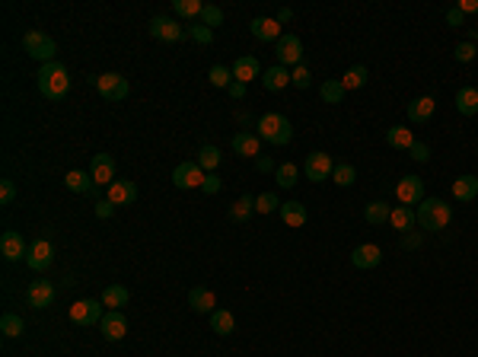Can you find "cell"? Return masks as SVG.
I'll use <instances>...</instances> for the list:
<instances>
[{
  "mask_svg": "<svg viewBox=\"0 0 478 357\" xmlns=\"http://www.w3.org/2000/svg\"><path fill=\"white\" fill-rule=\"evenodd\" d=\"M281 220L287 223V227H303V223L309 220L306 204H300V201H284L281 204Z\"/></svg>",
  "mask_w": 478,
  "mask_h": 357,
  "instance_id": "obj_26",
  "label": "cell"
},
{
  "mask_svg": "<svg viewBox=\"0 0 478 357\" xmlns=\"http://www.w3.org/2000/svg\"><path fill=\"white\" fill-rule=\"evenodd\" d=\"M64 185H67L71 191H77V195H89V191L96 189L93 175L83 173V169H71V173H67V179H64Z\"/></svg>",
  "mask_w": 478,
  "mask_h": 357,
  "instance_id": "obj_28",
  "label": "cell"
},
{
  "mask_svg": "<svg viewBox=\"0 0 478 357\" xmlns=\"http://www.w3.org/2000/svg\"><path fill=\"white\" fill-rule=\"evenodd\" d=\"M255 169H259V173H271V169H275V163H271L268 157H259V159H255Z\"/></svg>",
  "mask_w": 478,
  "mask_h": 357,
  "instance_id": "obj_56",
  "label": "cell"
},
{
  "mask_svg": "<svg viewBox=\"0 0 478 357\" xmlns=\"http://www.w3.org/2000/svg\"><path fill=\"white\" fill-rule=\"evenodd\" d=\"M249 32L255 35L259 42H278L284 35L281 32V23H278L275 16H255L249 23Z\"/></svg>",
  "mask_w": 478,
  "mask_h": 357,
  "instance_id": "obj_16",
  "label": "cell"
},
{
  "mask_svg": "<svg viewBox=\"0 0 478 357\" xmlns=\"http://www.w3.org/2000/svg\"><path fill=\"white\" fill-rule=\"evenodd\" d=\"M379 262H383V249H379L377 243H364V246H357L351 252V265L354 268H361V271L377 268Z\"/></svg>",
  "mask_w": 478,
  "mask_h": 357,
  "instance_id": "obj_17",
  "label": "cell"
},
{
  "mask_svg": "<svg viewBox=\"0 0 478 357\" xmlns=\"http://www.w3.org/2000/svg\"><path fill=\"white\" fill-rule=\"evenodd\" d=\"M112 214H115V204H112L109 198H105V201H96V217H99V220H109Z\"/></svg>",
  "mask_w": 478,
  "mask_h": 357,
  "instance_id": "obj_51",
  "label": "cell"
},
{
  "mask_svg": "<svg viewBox=\"0 0 478 357\" xmlns=\"http://www.w3.org/2000/svg\"><path fill=\"white\" fill-rule=\"evenodd\" d=\"M0 332L7 335V338H19V335L26 332V322L16 313H3V319H0Z\"/></svg>",
  "mask_w": 478,
  "mask_h": 357,
  "instance_id": "obj_37",
  "label": "cell"
},
{
  "mask_svg": "<svg viewBox=\"0 0 478 357\" xmlns=\"http://www.w3.org/2000/svg\"><path fill=\"white\" fill-rule=\"evenodd\" d=\"M220 185H223V182H220V175L207 173V175H204V182H201V191H204V195H217Z\"/></svg>",
  "mask_w": 478,
  "mask_h": 357,
  "instance_id": "obj_49",
  "label": "cell"
},
{
  "mask_svg": "<svg viewBox=\"0 0 478 357\" xmlns=\"http://www.w3.org/2000/svg\"><path fill=\"white\" fill-rule=\"evenodd\" d=\"M370 71L364 67V64H354V67H348L345 77H341V83H345V89H361L364 83H367Z\"/></svg>",
  "mask_w": 478,
  "mask_h": 357,
  "instance_id": "obj_35",
  "label": "cell"
},
{
  "mask_svg": "<svg viewBox=\"0 0 478 357\" xmlns=\"http://www.w3.org/2000/svg\"><path fill=\"white\" fill-rule=\"evenodd\" d=\"M447 23L453 26V29H456V26H463V23H466V13H463L459 7H450V10H447Z\"/></svg>",
  "mask_w": 478,
  "mask_h": 357,
  "instance_id": "obj_52",
  "label": "cell"
},
{
  "mask_svg": "<svg viewBox=\"0 0 478 357\" xmlns=\"http://www.w3.org/2000/svg\"><path fill=\"white\" fill-rule=\"evenodd\" d=\"M389 223L395 227V230L405 236V233H411V227H415V211L411 207H405V204H399V207H392V214H389Z\"/></svg>",
  "mask_w": 478,
  "mask_h": 357,
  "instance_id": "obj_29",
  "label": "cell"
},
{
  "mask_svg": "<svg viewBox=\"0 0 478 357\" xmlns=\"http://www.w3.org/2000/svg\"><path fill=\"white\" fill-rule=\"evenodd\" d=\"M207 80H211V87L230 89V83H233V67H223V64H214V67H211V73H207Z\"/></svg>",
  "mask_w": 478,
  "mask_h": 357,
  "instance_id": "obj_41",
  "label": "cell"
},
{
  "mask_svg": "<svg viewBox=\"0 0 478 357\" xmlns=\"http://www.w3.org/2000/svg\"><path fill=\"white\" fill-rule=\"evenodd\" d=\"M421 246V233H405L402 236V249H418Z\"/></svg>",
  "mask_w": 478,
  "mask_h": 357,
  "instance_id": "obj_53",
  "label": "cell"
},
{
  "mask_svg": "<svg viewBox=\"0 0 478 357\" xmlns=\"http://www.w3.org/2000/svg\"><path fill=\"white\" fill-rule=\"evenodd\" d=\"M147 29H150V35L160 42H179L182 35H185V29H182L179 23H173V16H153L147 23Z\"/></svg>",
  "mask_w": 478,
  "mask_h": 357,
  "instance_id": "obj_11",
  "label": "cell"
},
{
  "mask_svg": "<svg viewBox=\"0 0 478 357\" xmlns=\"http://www.w3.org/2000/svg\"><path fill=\"white\" fill-rule=\"evenodd\" d=\"M278 23H290V19H293V10L290 7H284V10H278V16H275Z\"/></svg>",
  "mask_w": 478,
  "mask_h": 357,
  "instance_id": "obj_57",
  "label": "cell"
},
{
  "mask_svg": "<svg viewBox=\"0 0 478 357\" xmlns=\"http://www.w3.org/2000/svg\"><path fill=\"white\" fill-rule=\"evenodd\" d=\"M386 143H389L392 150H411V143H415V134H411V128H389L386 131Z\"/></svg>",
  "mask_w": 478,
  "mask_h": 357,
  "instance_id": "obj_27",
  "label": "cell"
},
{
  "mask_svg": "<svg viewBox=\"0 0 478 357\" xmlns=\"http://www.w3.org/2000/svg\"><path fill=\"white\" fill-rule=\"evenodd\" d=\"M275 179H278V185H281V189H293V185H297V179H300V169L293 166V163H281V166L275 169Z\"/></svg>",
  "mask_w": 478,
  "mask_h": 357,
  "instance_id": "obj_40",
  "label": "cell"
},
{
  "mask_svg": "<svg viewBox=\"0 0 478 357\" xmlns=\"http://www.w3.org/2000/svg\"><path fill=\"white\" fill-rule=\"evenodd\" d=\"M128 287H121V284H109L105 287V290H102V306H109V310H121V306H125L128 303Z\"/></svg>",
  "mask_w": 478,
  "mask_h": 357,
  "instance_id": "obj_30",
  "label": "cell"
},
{
  "mask_svg": "<svg viewBox=\"0 0 478 357\" xmlns=\"http://www.w3.org/2000/svg\"><path fill=\"white\" fill-rule=\"evenodd\" d=\"M255 211H259V214H275V211H281V201H278L275 191L259 195V198H255Z\"/></svg>",
  "mask_w": 478,
  "mask_h": 357,
  "instance_id": "obj_43",
  "label": "cell"
},
{
  "mask_svg": "<svg viewBox=\"0 0 478 357\" xmlns=\"http://www.w3.org/2000/svg\"><path fill=\"white\" fill-rule=\"evenodd\" d=\"M233 150L239 153V157H262V137L259 134H249V131H239V134H233Z\"/></svg>",
  "mask_w": 478,
  "mask_h": 357,
  "instance_id": "obj_22",
  "label": "cell"
},
{
  "mask_svg": "<svg viewBox=\"0 0 478 357\" xmlns=\"http://www.w3.org/2000/svg\"><path fill=\"white\" fill-rule=\"evenodd\" d=\"M456 109L459 115H478V89L475 87H463L456 93Z\"/></svg>",
  "mask_w": 478,
  "mask_h": 357,
  "instance_id": "obj_31",
  "label": "cell"
},
{
  "mask_svg": "<svg viewBox=\"0 0 478 357\" xmlns=\"http://www.w3.org/2000/svg\"><path fill=\"white\" fill-rule=\"evenodd\" d=\"M105 310H102V303L96 300H77L71 306V322L74 326H99Z\"/></svg>",
  "mask_w": 478,
  "mask_h": 357,
  "instance_id": "obj_9",
  "label": "cell"
},
{
  "mask_svg": "<svg viewBox=\"0 0 478 357\" xmlns=\"http://www.w3.org/2000/svg\"><path fill=\"white\" fill-rule=\"evenodd\" d=\"M39 93L51 103L64 99V96L71 93V77H67V67L58 61H48L39 67Z\"/></svg>",
  "mask_w": 478,
  "mask_h": 357,
  "instance_id": "obj_2",
  "label": "cell"
},
{
  "mask_svg": "<svg viewBox=\"0 0 478 357\" xmlns=\"http://www.w3.org/2000/svg\"><path fill=\"white\" fill-rule=\"evenodd\" d=\"M0 255H3L7 262H19V259L29 255V246H26V239L16 230H7L3 236H0Z\"/></svg>",
  "mask_w": 478,
  "mask_h": 357,
  "instance_id": "obj_15",
  "label": "cell"
},
{
  "mask_svg": "<svg viewBox=\"0 0 478 357\" xmlns=\"http://www.w3.org/2000/svg\"><path fill=\"white\" fill-rule=\"evenodd\" d=\"M220 23H223V10L214 7V3H204V10H201V26H207V29H217Z\"/></svg>",
  "mask_w": 478,
  "mask_h": 357,
  "instance_id": "obj_44",
  "label": "cell"
},
{
  "mask_svg": "<svg viewBox=\"0 0 478 357\" xmlns=\"http://www.w3.org/2000/svg\"><path fill=\"white\" fill-rule=\"evenodd\" d=\"M185 35H189V39H195L198 45H211V42H214V29H207V26H201V23L189 26V29H185Z\"/></svg>",
  "mask_w": 478,
  "mask_h": 357,
  "instance_id": "obj_45",
  "label": "cell"
},
{
  "mask_svg": "<svg viewBox=\"0 0 478 357\" xmlns=\"http://www.w3.org/2000/svg\"><path fill=\"white\" fill-rule=\"evenodd\" d=\"M475 55H478L475 42H459V45H456V51H453V58H456L459 64H469Z\"/></svg>",
  "mask_w": 478,
  "mask_h": 357,
  "instance_id": "obj_47",
  "label": "cell"
},
{
  "mask_svg": "<svg viewBox=\"0 0 478 357\" xmlns=\"http://www.w3.org/2000/svg\"><path fill=\"white\" fill-rule=\"evenodd\" d=\"M204 175L207 173L198 166V159H185V163H179V166L173 169V185L176 189H201Z\"/></svg>",
  "mask_w": 478,
  "mask_h": 357,
  "instance_id": "obj_8",
  "label": "cell"
},
{
  "mask_svg": "<svg viewBox=\"0 0 478 357\" xmlns=\"http://www.w3.org/2000/svg\"><path fill=\"white\" fill-rule=\"evenodd\" d=\"M453 198L475 201L478 198V175H459V179H453Z\"/></svg>",
  "mask_w": 478,
  "mask_h": 357,
  "instance_id": "obj_25",
  "label": "cell"
},
{
  "mask_svg": "<svg viewBox=\"0 0 478 357\" xmlns=\"http://www.w3.org/2000/svg\"><path fill=\"white\" fill-rule=\"evenodd\" d=\"M345 83L341 80H325L319 87V96H322V103H329V105H338V103H345Z\"/></svg>",
  "mask_w": 478,
  "mask_h": 357,
  "instance_id": "obj_32",
  "label": "cell"
},
{
  "mask_svg": "<svg viewBox=\"0 0 478 357\" xmlns=\"http://www.w3.org/2000/svg\"><path fill=\"white\" fill-rule=\"evenodd\" d=\"M89 83L96 87V93L105 99V103H121L128 99L131 87H128V80L121 73H99V77H89Z\"/></svg>",
  "mask_w": 478,
  "mask_h": 357,
  "instance_id": "obj_4",
  "label": "cell"
},
{
  "mask_svg": "<svg viewBox=\"0 0 478 357\" xmlns=\"http://www.w3.org/2000/svg\"><path fill=\"white\" fill-rule=\"evenodd\" d=\"M415 220H418L421 230L440 233V230H447L450 220H453V207H450L443 198H424L415 211Z\"/></svg>",
  "mask_w": 478,
  "mask_h": 357,
  "instance_id": "obj_1",
  "label": "cell"
},
{
  "mask_svg": "<svg viewBox=\"0 0 478 357\" xmlns=\"http://www.w3.org/2000/svg\"><path fill=\"white\" fill-rule=\"evenodd\" d=\"M201 10L204 3H198V0H173V13L182 16V19H201Z\"/></svg>",
  "mask_w": 478,
  "mask_h": 357,
  "instance_id": "obj_38",
  "label": "cell"
},
{
  "mask_svg": "<svg viewBox=\"0 0 478 357\" xmlns=\"http://www.w3.org/2000/svg\"><path fill=\"white\" fill-rule=\"evenodd\" d=\"M472 35H475V48H478V32H472Z\"/></svg>",
  "mask_w": 478,
  "mask_h": 357,
  "instance_id": "obj_58",
  "label": "cell"
},
{
  "mask_svg": "<svg viewBox=\"0 0 478 357\" xmlns=\"http://www.w3.org/2000/svg\"><path fill=\"white\" fill-rule=\"evenodd\" d=\"M262 83H265V89L278 93V89H284L290 83V71L284 67V64H271L268 71H262Z\"/></svg>",
  "mask_w": 478,
  "mask_h": 357,
  "instance_id": "obj_24",
  "label": "cell"
},
{
  "mask_svg": "<svg viewBox=\"0 0 478 357\" xmlns=\"http://www.w3.org/2000/svg\"><path fill=\"white\" fill-rule=\"evenodd\" d=\"M211 329H214L217 335H223V338H227V335H233V332H236L233 313H230V310H214V313H211Z\"/></svg>",
  "mask_w": 478,
  "mask_h": 357,
  "instance_id": "obj_33",
  "label": "cell"
},
{
  "mask_svg": "<svg viewBox=\"0 0 478 357\" xmlns=\"http://www.w3.org/2000/svg\"><path fill=\"white\" fill-rule=\"evenodd\" d=\"M26 303L32 310H45L55 303V284L51 281H32L29 290H26Z\"/></svg>",
  "mask_w": 478,
  "mask_h": 357,
  "instance_id": "obj_14",
  "label": "cell"
},
{
  "mask_svg": "<svg viewBox=\"0 0 478 357\" xmlns=\"http://www.w3.org/2000/svg\"><path fill=\"white\" fill-rule=\"evenodd\" d=\"M99 332L109 338V342H121L128 335V319L121 310H105V316H102L99 322Z\"/></svg>",
  "mask_w": 478,
  "mask_h": 357,
  "instance_id": "obj_12",
  "label": "cell"
},
{
  "mask_svg": "<svg viewBox=\"0 0 478 357\" xmlns=\"http://www.w3.org/2000/svg\"><path fill=\"white\" fill-rule=\"evenodd\" d=\"M411 159H418V163H427V159H431V147H427V143H421V141H415L411 143Z\"/></svg>",
  "mask_w": 478,
  "mask_h": 357,
  "instance_id": "obj_48",
  "label": "cell"
},
{
  "mask_svg": "<svg viewBox=\"0 0 478 357\" xmlns=\"http://www.w3.org/2000/svg\"><path fill=\"white\" fill-rule=\"evenodd\" d=\"M51 262H55V246H51L48 239H35L29 246V255H26V265H29L32 271H45Z\"/></svg>",
  "mask_w": 478,
  "mask_h": 357,
  "instance_id": "obj_13",
  "label": "cell"
},
{
  "mask_svg": "<svg viewBox=\"0 0 478 357\" xmlns=\"http://www.w3.org/2000/svg\"><path fill=\"white\" fill-rule=\"evenodd\" d=\"M389 214H392V207L386 204V201H370L367 211H364L367 223H373V227H377V223H386V220H389Z\"/></svg>",
  "mask_w": 478,
  "mask_h": 357,
  "instance_id": "obj_36",
  "label": "cell"
},
{
  "mask_svg": "<svg viewBox=\"0 0 478 357\" xmlns=\"http://www.w3.org/2000/svg\"><path fill=\"white\" fill-rule=\"evenodd\" d=\"M332 179H335V185L348 189V185L357 182V169H354L351 163H335V173H332Z\"/></svg>",
  "mask_w": 478,
  "mask_h": 357,
  "instance_id": "obj_42",
  "label": "cell"
},
{
  "mask_svg": "<svg viewBox=\"0 0 478 357\" xmlns=\"http://www.w3.org/2000/svg\"><path fill=\"white\" fill-rule=\"evenodd\" d=\"M13 198H16V185L10 179H3L0 182V204H13Z\"/></svg>",
  "mask_w": 478,
  "mask_h": 357,
  "instance_id": "obj_50",
  "label": "cell"
},
{
  "mask_svg": "<svg viewBox=\"0 0 478 357\" xmlns=\"http://www.w3.org/2000/svg\"><path fill=\"white\" fill-rule=\"evenodd\" d=\"M23 51L29 58H35V61L48 64V61H55L58 45H55L51 35H45V32H39V29H32V32H26V35H23Z\"/></svg>",
  "mask_w": 478,
  "mask_h": 357,
  "instance_id": "obj_5",
  "label": "cell"
},
{
  "mask_svg": "<svg viewBox=\"0 0 478 357\" xmlns=\"http://www.w3.org/2000/svg\"><path fill=\"white\" fill-rule=\"evenodd\" d=\"M259 137L262 141H268V143H275V147L290 143V137H293L290 119L287 115H281V112H268V115H262L259 119Z\"/></svg>",
  "mask_w": 478,
  "mask_h": 357,
  "instance_id": "obj_3",
  "label": "cell"
},
{
  "mask_svg": "<svg viewBox=\"0 0 478 357\" xmlns=\"http://www.w3.org/2000/svg\"><path fill=\"white\" fill-rule=\"evenodd\" d=\"M437 103H434V96H418L408 103V121H415V125H424V121L434 115Z\"/></svg>",
  "mask_w": 478,
  "mask_h": 357,
  "instance_id": "obj_21",
  "label": "cell"
},
{
  "mask_svg": "<svg viewBox=\"0 0 478 357\" xmlns=\"http://www.w3.org/2000/svg\"><path fill=\"white\" fill-rule=\"evenodd\" d=\"M332 173H335V159H332L325 150H313L306 157L303 175L309 182H325V179H332Z\"/></svg>",
  "mask_w": 478,
  "mask_h": 357,
  "instance_id": "obj_6",
  "label": "cell"
},
{
  "mask_svg": "<svg viewBox=\"0 0 478 357\" xmlns=\"http://www.w3.org/2000/svg\"><path fill=\"white\" fill-rule=\"evenodd\" d=\"M262 77V67H259V58L252 55H243L233 61V80H239V83H249V80Z\"/></svg>",
  "mask_w": 478,
  "mask_h": 357,
  "instance_id": "obj_23",
  "label": "cell"
},
{
  "mask_svg": "<svg viewBox=\"0 0 478 357\" xmlns=\"http://www.w3.org/2000/svg\"><path fill=\"white\" fill-rule=\"evenodd\" d=\"M395 198L402 201V204H421L424 201V182L421 175H402L399 185H395Z\"/></svg>",
  "mask_w": 478,
  "mask_h": 357,
  "instance_id": "obj_10",
  "label": "cell"
},
{
  "mask_svg": "<svg viewBox=\"0 0 478 357\" xmlns=\"http://www.w3.org/2000/svg\"><path fill=\"white\" fill-rule=\"evenodd\" d=\"M109 201L112 204H134L137 201V185L128 182V179H115V182L109 185Z\"/></svg>",
  "mask_w": 478,
  "mask_h": 357,
  "instance_id": "obj_19",
  "label": "cell"
},
{
  "mask_svg": "<svg viewBox=\"0 0 478 357\" xmlns=\"http://www.w3.org/2000/svg\"><path fill=\"white\" fill-rule=\"evenodd\" d=\"M252 214H255V198H252V195H243V198L230 207V220L233 223H246Z\"/></svg>",
  "mask_w": 478,
  "mask_h": 357,
  "instance_id": "obj_34",
  "label": "cell"
},
{
  "mask_svg": "<svg viewBox=\"0 0 478 357\" xmlns=\"http://www.w3.org/2000/svg\"><path fill=\"white\" fill-rule=\"evenodd\" d=\"M290 83H293V87H300V89L309 87V83H313V73H309V67H306V64H297V67L290 71Z\"/></svg>",
  "mask_w": 478,
  "mask_h": 357,
  "instance_id": "obj_46",
  "label": "cell"
},
{
  "mask_svg": "<svg viewBox=\"0 0 478 357\" xmlns=\"http://www.w3.org/2000/svg\"><path fill=\"white\" fill-rule=\"evenodd\" d=\"M456 7L463 10V13H478V0H459Z\"/></svg>",
  "mask_w": 478,
  "mask_h": 357,
  "instance_id": "obj_55",
  "label": "cell"
},
{
  "mask_svg": "<svg viewBox=\"0 0 478 357\" xmlns=\"http://www.w3.org/2000/svg\"><path fill=\"white\" fill-rule=\"evenodd\" d=\"M230 96H233V99H243L246 96V83H239V80H233V83H230V89H227Z\"/></svg>",
  "mask_w": 478,
  "mask_h": 357,
  "instance_id": "obj_54",
  "label": "cell"
},
{
  "mask_svg": "<svg viewBox=\"0 0 478 357\" xmlns=\"http://www.w3.org/2000/svg\"><path fill=\"white\" fill-rule=\"evenodd\" d=\"M275 55H278V64H284V67H297V64H303V42H300V35H293V32H287V35H281V39L275 42Z\"/></svg>",
  "mask_w": 478,
  "mask_h": 357,
  "instance_id": "obj_7",
  "label": "cell"
},
{
  "mask_svg": "<svg viewBox=\"0 0 478 357\" xmlns=\"http://www.w3.org/2000/svg\"><path fill=\"white\" fill-rule=\"evenodd\" d=\"M189 306L195 313H207V316H211V313L217 310V297H214V290H207V287H191L189 290Z\"/></svg>",
  "mask_w": 478,
  "mask_h": 357,
  "instance_id": "obj_20",
  "label": "cell"
},
{
  "mask_svg": "<svg viewBox=\"0 0 478 357\" xmlns=\"http://www.w3.org/2000/svg\"><path fill=\"white\" fill-rule=\"evenodd\" d=\"M89 175H93L96 185H112L115 182V159L109 153H96L93 166H89Z\"/></svg>",
  "mask_w": 478,
  "mask_h": 357,
  "instance_id": "obj_18",
  "label": "cell"
},
{
  "mask_svg": "<svg viewBox=\"0 0 478 357\" xmlns=\"http://www.w3.org/2000/svg\"><path fill=\"white\" fill-rule=\"evenodd\" d=\"M198 166H201L204 173H214V169L220 166V150L214 147V143H207V147L198 150Z\"/></svg>",
  "mask_w": 478,
  "mask_h": 357,
  "instance_id": "obj_39",
  "label": "cell"
}]
</instances>
